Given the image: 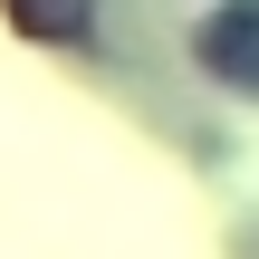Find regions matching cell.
Wrapping results in <instances>:
<instances>
[{
    "label": "cell",
    "instance_id": "6da1fadb",
    "mask_svg": "<svg viewBox=\"0 0 259 259\" xmlns=\"http://www.w3.org/2000/svg\"><path fill=\"white\" fill-rule=\"evenodd\" d=\"M10 19H19V38H38V48H87L96 38V0H0Z\"/></svg>",
    "mask_w": 259,
    "mask_h": 259
},
{
    "label": "cell",
    "instance_id": "7a4b0ae2",
    "mask_svg": "<svg viewBox=\"0 0 259 259\" xmlns=\"http://www.w3.org/2000/svg\"><path fill=\"white\" fill-rule=\"evenodd\" d=\"M202 67H211V77L259 87V10H221V19L202 29Z\"/></svg>",
    "mask_w": 259,
    "mask_h": 259
}]
</instances>
